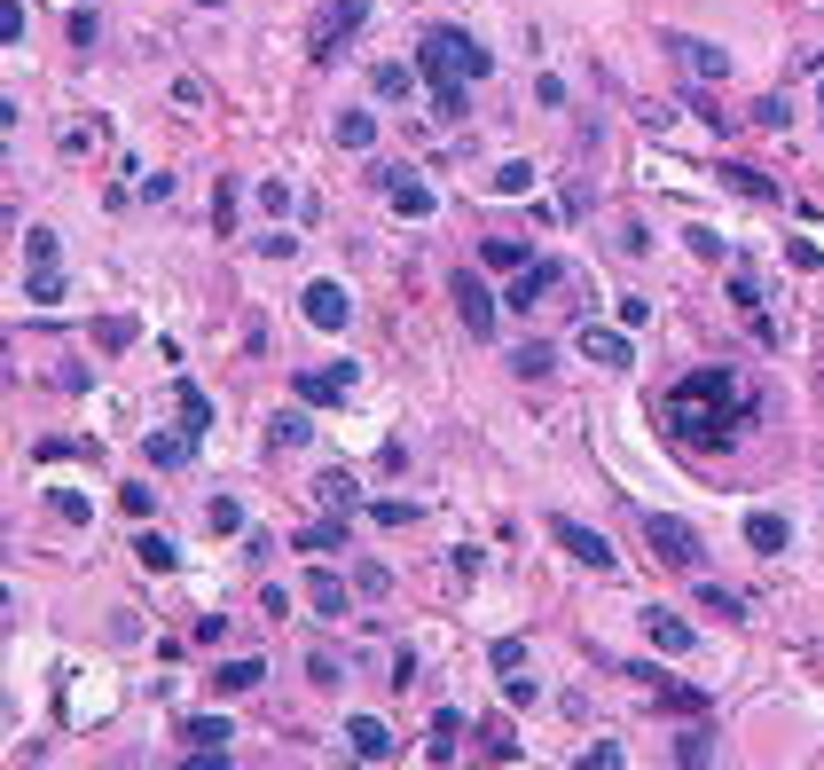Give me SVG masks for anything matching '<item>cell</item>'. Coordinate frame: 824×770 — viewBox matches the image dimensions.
Listing matches in <instances>:
<instances>
[{
    "instance_id": "6da1fadb",
    "label": "cell",
    "mask_w": 824,
    "mask_h": 770,
    "mask_svg": "<svg viewBox=\"0 0 824 770\" xmlns=\"http://www.w3.org/2000/svg\"><path fill=\"white\" fill-rule=\"evenodd\" d=\"M660 417H668V433L683 449H730L762 417V386L746 370H691V378L668 386Z\"/></svg>"
},
{
    "instance_id": "7a4b0ae2",
    "label": "cell",
    "mask_w": 824,
    "mask_h": 770,
    "mask_svg": "<svg viewBox=\"0 0 824 770\" xmlns=\"http://www.w3.org/2000/svg\"><path fill=\"white\" fill-rule=\"evenodd\" d=\"M416 71H424V88L440 95V88H472V79H487L495 55H487L472 32H424V40H416Z\"/></svg>"
},
{
    "instance_id": "3957f363",
    "label": "cell",
    "mask_w": 824,
    "mask_h": 770,
    "mask_svg": "<svg viewBox=\"0 0 824 770\" xmlns=\"http://www.w3.org/2000/svg\"><path fill=\"white\" fill-rule=\"evenodd\" d=\"M558 291H566V268H558V260H526V268L511 276L503 307H511V315H534V307H549Z\"/></svg>"
},
{
    "instance_id": "277c9868",
    "label": "cell",
    "mask_w": 824,
    "mask_h": 770,
    "mask_svg": "<svg viewBox=\"0 0 824 770\" xmlns=\"http://www.w3.org/2000/svg\"><path fill=\"white\" fill-rule=\"evenodd\" d=\"M574 355L597 362V370H628V362H636L628 330H612V322H581V330H574Z\"/></svg>"
},
{
    "instance_id": "5b68a950",
    "label": "cell",
    "mask_w": 824,
    "mask_h": 770,
    "mask_svg": "<svg viewBox=\"0 0 824 770\" xmlns=\"http://www.w3.org/2000/svg\"><path fill=\"white\" fill-rule=\"evenodd\" d=\"M361 386V362H322V370H299L291 378V393L307 401V409H322V401H346Z\"/></svg>"
},
{
    "instance_id": "8992f818",
    "label": "cell",
    "mask_w": 824,
    "mask_h": 770,
    "mask_svg": "<svg viewBox=\"0 0 824 770\" xmlns=\"http://www.w3.org/2000/svg\"><path fill=\"white\" fill-rule=\"evenodd\" d=\"M447 291H455V315H464V330H472V338H495V299H487V284H480L472 268H455V276H447Z\"/></svg>"
},
{
    "instance_id": "52a82bcc",
    "label": "cell",
    "mask_w": 824,
    "mask_h": 770,
    "mask_svg": "<svg viewBox=\"0 0 824 770\" xmlns=\"http://www.w3.org/2000/svg\"><path fill=\"white\" fill-rule=\"evenodd\" d=\"M645 535H652V551H660L668 566H699V558H707L699 535H691L683 520H668V511H645Z\"/></svg>"
},
{
    "instance_id": "ba28073f",
    "label": "cell",
    "mask_w": 824,
    "mask_h": 770,
    "mask_svg": "<svg viewBox=\"0 0 824 770\" xmlns=\"http://www.w3.org/2000/svg\"><path fill=\"white\" fill-rule=\"evenodd\" d=\"M370 17V0H330V9L315 17V32H307V55H338V40Z\"/></svg>"
},
{
    "instance_id": "9c48e42d",
    "label": "cell",
    "mask_w": 824,
    "mask_h": 770,
    "mask_svg": "<svg viewBox=\"0 0 824 770\" xmlns=\"http://www.w3.org/2000/svg\"><path fill=\"white\" fill-rule=\"evenodd\" d=\"M549 535H558V551H574L581 566H620V551L597 535V527H581V520H566V511H558V520H549Z\"/></svg>"
},
{
    "instance_id": "30bf717a",
    "label": "cell",
    "mask_w": 824,
    "mask_h": 770,
    "mask_svg": "<svg viewBox=\"0 0 824 770\" xmlns=\"http://www.w3.org/2000/svg\"><path fill=\"white\" fill-rule=\"evenodd\" d=\"M730 307H739L746 322H754V338H762V347H770V338H777V322H770V299H762V284L739 268V276H730Z\"/></svg>"
},
{
    "instance_id": "8fae6325",
    "label": "cell",
    "mask_w": 824,
    "mask_h": 770,
    "mask_svg": "<svg viewBox=\"0 0 824 770\" xmlns=\"http://www.w3.org/2000/svg\"><path fill=\"white\" fill-rule=\"evenodd\" d=\"M385 197H393V213H401V220H432V182H416L409 165L393 174V189H385Z\"/></svg>"
},
{
    "instance_id": "7c38bea8",
    "label": "cell",
    "mask_w": 824,
    "mask_h": 770,
    "mask_svg": "<svg viewBox=\"0 0 824 770\" xmlns=\"http://www.w3.org/2000/svg\"><path fill=\"white\" fill-rule=\"evenodd\" d=\"M346 747H353L361 762H385V754H393V731H385L378 716H353V723H346Z\"/></svg>"
},
{
    "instance_id": "4fadbf2b",
    "label": "cell",
    "mask_w": 824,
    "mask_h": 770,
    "mask_svg": "<svg viewBox=\"0 0 824 770\" xmlns=\"http://www.w3.org/2000/svg\"><path fill=\"white\" fill-rule=\"evenodd\" d=\"M346 597H353V589H346L338 574H322V566L307 574V606H315L322 622H346Z\"/></svg>"
},
{
    "instance_id": "5bb4252c",
    "label": "cell",
    "mask_w": 824,
    "mask_h": 770,
    "mask_svg": "<svg viewBox=\"0 0 824 770\" xmlns=\"http://www.w3.org/2000/svg\"><path fill=\"white\" fill-rule=\"evenodd\" d=\"M299 307H307V322L346 330V291H338V284H307V299H299Z\"/></svg>"
},
{
    "instance_id": "9a60e30c",
    "label": "cell",
    "mask_w": 824,
    "mask_h": 770,
    "mask_svg": "<svg viewBox=\"0 0 824 770\" xmlns=\"http://www.w3.org/2000/svg\"><path fill=\"white\" fill-rule=\"evenodd\" d=\"M746 543H754V551H762V558H777V551H785V543H793V527H785V520H777V511H746Z\"/></svg>"
},
{
    "instance_id": "2e32d148",
    "label": "cell",
    "mask_w": 824,
    "mask_h": 770,
    "mask_svg": "<svg viewBox=\"0 0 824 770\" xmlns=\"http://www.w3.org/2000/svg\"><path fill=\"white\" fill-rule=\"evenodd\" d=\"M699 606H707V614H722V622H746V614H754V597L722 589V582H699Z\"/></svg>"
},
{
    "instance_id": "e0dca14e",
    "label": "cell",
    "mask_w": 824,
    "mask_h": 770,
    "mask_svg": "<svg viewBox=\"0 0 824 770\" xmlns=\"http://www.w3.org/2000/svg\"><path fill=\"white\" fill-rule=\"evenodd\" d=\"M645 637H652V645H660V653H691V629H683V622H676V614H660V606H652V614H645Z\"/></svg>"
},
{
    "instance_id": "ac0fdd59",
    "label": "cell",
    "mask_w": 824,
    "mask_h": 770,
    "mask_svg": "<svg viewBox=\"0 0 824 770\" xmlns=\"http://www.w3.org/2000/svg\"><path fill=\"white\" fill-rule=\"evenodd\" d=\"M259 676H267V660H251V653H244V660H220V668H213V684H220V692H251Z\"/></svg>"
},
{
    "instance_id": "d6986e66",
    "label": "cell",
    "mask_w": 824,
    "mask_h": 770,
    "mask_svg": "<svg viewBox=\"0 0 824 770\" xmlns=\"http://www.w3.org/2000/svg\"><path fill=\"white\" fill-rule=\"evenodd\" d=\"M455 731H464V716L440 708V716H432V731H424V754H432V762H447V754H455Z\"/></svg>"
},
{
    "instance_id": "ffe728a7",
    "label": "cell",
    "mask_w": 824,
    "mask_h": 770,
    "mask_svg": "<svg viewBox=\"0 0 824 770\" xmlns=\"http://www.w3.org/2000/svg\"><path fill=\"white\" fill-rule=\"evenodd\" d=\"M189 449H197L189 424H181V433H150V464H189Z\"/></svg>"
},
{
    "instance_id": "44dd1931",
    "label": "cell",
    "mask_w": 824,
    "mask_h": 770,
    "mask_svg": "<svg viewBox=\"0 0 824 770\" xmlns=\"http://www.w3.org/2000/svg\"><path fill=\"white\" fill-rule=\"evenodd\" d=\"M181 739H189L197 754H220V739H228V723H220V716H189V723H181Z\"/></svg>"
},
{
    "instance_id": "7402d4cb",
    "label": "cell",
    "mask_w": 824,
    "mask_h": 770,
    "mask_svg": "<svg viewBox=\"0 0 824 770\" xmlns=\"http://www.w3.org/2000/svg\"><path fill=\"white\" fill-rule=\"evenodd\" d=\"M676 48L691 55V71H699V79H722V71H730V55H722L714 40H676Z\"/></svg>"
},
{
    "instance_id": "603a6c76",
    "label": "cell",
    "mask_w": 824,
    "mask_h": 770,
    "mask_svg": "<svg viewBox=\"0 0 824 770\" xmlns=\"http://www.w3.org/2000/svg\"><path fill=\"white\" fill-rule=\"evenodd\" d=\"M134 558H142L150 574H173V566H181V551H173L165 535H134Z\"/></svg>"
},
{
    "instance_id": "cb8c5ba5",
    "label": "cell",
    "mask_w": 824,
    "mask_h": 770,
    "mask_svg": "<svg viewBox=\"0 0 824 770\" xmlns=\"http://www.w3.org/2000/svg\"><path fill=\"white\" fill-rule=\"evenodd\" d=\"M526 260H534V251H526L518 236H487V268H503V276H518Z\"/></svg>"
},
{
    "instance_id": "d4e9b609",
    "label": "cell",
    "mask_w": 824,
    "mask_h": 770,
    "mask_svg": "<svg viewBox=\"0 0 824 770\" xmlns=\"http://www.w3.org/2000/svg\"><path fill=\"white\" fill-rule=\"evenodd\" d=\"M487 182H495V197H526V189H534V165H526V157H511V165H495Z\"/></svg>"
},
{
    "instance_id": "484cf974",
    "label": "cell",
    "mask_w": 824,
    "mask_h": 770,
    "mask_svg": "<svg viewBox=\"0 0 824 770\" xmlns=\"http://www.w3.org/2000/svg\"><path fill=\"white\" fill-rule=\"evenodd\" d=\"M205 527H213V535H236V527H244V503H236V495H213V503H205Z\"/></svg>"
},
{
    "instance_id": "4316f807",
    "label": "cell",
    "mask_w": 824,
    "mask_h": 770,
    "mask_svg": "<svg viewBox=\"0 0 824 770\" xmlns=\"http://www.w3.org/2000/svg\"><path fill=\"white\" fill-rule=\"evenodd\" d=\"M346 150H370V134H378V119H361V111H338V126H330Z\"/></svg>"
},
{
    "instance_id": "83f0119b",
    "label": "cell",
    "mask_w": 824,
    "mask_h": 770,
    "mask_svg": "<svg viewBox=\"0 0 824 770\" xmlns=\"http://www.w3.org/2000/svg\"><path fill=\"white\" fill-rule=\"evenodd\" d=\"M480 747H487L495 762H518V731H511V723H480Z\"/></svg>"
},
{
    "instance_id": "f1b7e54d",
    "label": "cell",
    "mask_w": 824,
    "mask_h": 770,
    "mask_svg": "<svg viewBox=\"0 0 824 770\" xmlns=\"http://www.w3.org/2000/svg\"><path fill=\"white\" fill-rule=\"evenodd\" d=\"M315 433V424H307V409H284V417H275V449H299Z\"/></svg>"
},
{
    "instance_id": "f546056e",
    "label": "cell",
    "mask_w": 824,
    "mask_h": 770,
    "mask_svg": "<svg viewBox=\"0 0 824 770\" xmlns=\"http://www.w3.org/2000/svg\"><path fill=\"white\" fill-rule=\"evenodd\" d=\"M511 370H518V378H549V370H558V355H549V347H518Z\"/></svg>"
},
{
    "instance_id": "4dcf8cb0",
    "label": "cell",
    "mask_w": 824,
    "mask_h": 770,
    "mask_svg": "<svg viewBox=\"0 0 824 770\" xmlns=\"http://www.w3.org/2000/svg\"><path fill=\"white\" fill-rule=\"evenodd\" d=\"M346 543V520H315L307 535H299V551H338Z\"/></svg>"
},
{
    "instance_id": "1f68e13d",
    "label": "cell",
    "mask_w": 824,
    "mask_h": 770,
    "mask_svg": "<svg viewBox=\"0 0 824 770\" xmlns=\"http://www.w3.org/2000/svg\"><path fill=\"white\" fill-rule=\"evenodd\" d=\"M722 182L739 189V197H777V189H770V174H746V165H722Z\"/></svg>"
},
{
    "instance_id": "d6a6232c",
    "label": "cell",
    "mask_w": 824,
    "mask_h": 770,
    "mask_svg": "<svg viewBox=\"0 0 824 770\" xmlns=\"http://www.w3.org/2000/svg\"><path fill=\"white\" fill-rule=\"evenodd\" d=\"M322 503H330V511H353V503H361V487H353L346 472H330V480H322Z\"/></svg>"
},
{
    "instance_id": "836d02e7",
    "label": "cell",
    "mask_w": 824,
    "mask_h": 770,
    "mask_svg": "<svg viewBox=\"0 0 824 770\" xmlns=\"http://www.w3.org/2000/svg\"><path fill=\"white\" fill-rule=\"evenodd\" d=\"M378 527H416V503H370Z\"/></svg>"
},
{
    "instance_id": "e575fe53",
    "label": "cell",
    "mask_w": 824,
    "mask_h": 770,
    "mask_svg": "<svg viewBox=\"0 0 824 770\" xmlns=\"http://www.w3.org/2000/svg\"><path fill=\"white\" fill-rule=\"evenodd\" d=\"M378 95H385V103L409 95V71H401V63H378Z\"/></svg>"
},
{
    "instance_id": "d590c367",
    "label": "cell",
    "mask_w": 824,
    "mask_h": 770,
    "mask_svg": "<svg viewBox=\"0 0 824 770\" xmlns=\"http://www.w3.org/2000/svg\"><path fill=\"white\" fill-rule=\"evenodd\" d=\"M213 220H220V236L236 228V182H220V197H213Z\"/></svg>"
},
{
    "instance_id": "8d00e7d4",
    "label": "cell",
    "mask_w": 824,
    "mask_h": 770,
    "mask_svg": "<svg viewBox=\"0 0 824 770\" xmlns=\"http://www.w3.org/2000/svg\"><path fill=\"white\" fill-rule=\"evenodd\" d=\"M32 299H40V307H55V299H63V276H55V268H40V276H32Z\"/></svg>"
},
{
    "instance_id": "74e56055",
    "label": "cell",
    "mask_w": 824,
    "mask_h": 770,
    "mask_svg": "<svg viewBox=\"0 0 824 770\" xmlns=\"http://www.w3.org/2000/svg\"><path fill=\"white\" fill-rule=\"evenodd\" d=\"M495 668H503V676H518V668H526V645H518V637H503V645H495Z\"/></svg>"
},
{
    "instance_id": "f35d334b",
    "label": "cell",
    "mask_w": 824,
    "mask_h": 770,
    "mask_svg": "<svg viewBox=\"0 0 824 770\" xmlns=\"http://www.w3.org/2000/svg\"><path fill=\"white\" fill-rule=\"evenodd\" d=\"M55 511H63V520H71V527H86V495H71V487H55Z\"/></svg>"
},
{
    "instance_id": "ab89813d",
    "label": "cell",
    "mask_w": 824,
    "mask_h": 770,
    "mask_svg": "<svg viewBox=\"0 0 824 770\" xmlns=\"http://www.w3.org/2000/svg\"><path fill=\"white\" fill-rule=\"evenodd\" d=\"M581 762H589V770H612V762H620V739H597V747H589Z\"/></svg>"
},
{
    "instance_id": "60d3db41",
    "label": "cell",
    "mask_w": 824,
    "mask_h": 770,
    "mask_svg": "<svg viewBox=\"0 0 824 770\" xmlns=\"http://www.w3.org/2000/svg\"><path fill=\"white\" fill-rule=\"evenodd\" d=\"M197 9H220V0H197Z\"/></svg>"
},
{
    "instance_id": "b9f144b4",
    "label": "cell",
    "mask_w": 824,
    "mask_h": 770,
    "mask_svg": "<svg viewBox=\"0 0 824 770\" xmlns=\"http://www.w3.org/2000/svg\"><path fill=\"white\" fill-rule=\"evenodd\" d=\"M816 119H824V95H816Z\"/></svg>"
}]
</instances>
